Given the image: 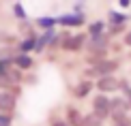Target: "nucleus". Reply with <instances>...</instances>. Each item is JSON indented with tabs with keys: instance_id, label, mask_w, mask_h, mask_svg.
Here are the masks:
<instances>
[{
	"instance_id": "nucleus-15",
	"label": "nucleus",
	"mask_w": 131,
	"mask_h": 126,
	"mask_svg": "<svg viewBox=\"0 0 131 126\" xmlns=\"http://www.w3.org/2000/svg\"><path fill=\"white\" fill-rule=\"evenodd\" d=\"M101 32H103V21H95V24L90 26V36L101 34Z\"/></svg>"
},
{
	"instance_id": "nucleus-5",
	"label": "nucleus",
	"mask_w": 131,
	"mask_h": 126,
	"mask_svg": "<svg viewBox=\"0 0 131 126\" xmlns=\"http://www.w3.org/2000/svg\"><path fill=\"white\" fill-rule=\"evenodd\" d=\"M84 43H86L84 34H75V36H69V39L62 41V49H67V51H80Z\"/></svg>"
},
{
	"instance_id": "nucleus-6",
	"label": "nucleus",
	"mask_w": 131,
	"mask_h": 126,
	"mask_svg": "<svg viewBox=\"0 0 131 126\" xmlns=\"http://www.w3.org/2000/svg\"><path fill=\"white\" fill-rule=\"evenodd\" d=\"M11 62H13V66L19 68V71H28L32 66V58L28 53H15V56L11 58Z\"/></svg>"
},
{
	"instance_id": "nucleus-11",
	"label": "nucleus",
	"mask_w": 131,
	"mask_h": 126,
	"mask_svg": "<svg viewBox=\"0 0 131 126\" xmlns=\"http://www.w3.org/2000/svg\"><path fill=\"white\" fill-rule=\"evenodd\" d=\"M37 26L43 30H52V28H56V19L54 17H39L37 19Z\"/></svg>"
},
{
	"instance_id": "nucleus-9",
	"label": "nucleus",
	"mask_w": 131,
	"mask_h": 126,
	"mask_svg": "<svg viewBox=\"0 0 131 126\" xmlns=\"http://www.w3.org/2000/svg\"><path fill=\"white\" fill-rule=\"evenodd\" d=\"M90 90H92V83H90V81H82V83L73 90V94L78 96V98H84L86 94H90Z\"/></svg>"
},
{
	"instance_id": "nucleus-18",
	"label": "nucleus",
	"mask_w": 131,
	"mask_h": 126,
	"mask_svg": "<svg viewBox=\"0 0 131 126\" xmlns=\"http://www.w3.org/2000/svg\"><path fill=\"white\" fill-rule=\"evenodd\" d=\"M52 126H69V122H64V120H58V118H52Z\"/></svg>"
},
{
	"instance_id": "nucleus-19",
	"label": "nucleus",
	"mask_w": 131,
	"mask_h": 126,
	"mask_svg": "<svg viewBox=\"0 0 131 126\" xmlns=\"http://www.w3.org/2000/svg\"><path fill=\"white\" fill-rule=\"evenodd\" d=\"M125 45H127V47H131V30L127 32V34H125Z\"/></svg>"
},
{
	"instance_id": "nucleus-8",
	"label": "nucleus",
	"mask_w": 131,
	"mask_h": 126,
	"mask_svg": "<svg viewBox=\"0 0 131 126\" xmlns=\"http://www.w3.org/2000/svg\"><path fill=\"white\" fill-rule=\"evenodd\" d=\"M67 122H69V126H71V124H73V126H82L84 120H82V116H80L78 109L69 107V109H67Z\"/></svg>"
},
{
	"instance_id": "nucleus-20",
	"label": "nucleus",
	"mask_w": 131,
	"mask_h": 126,
	"mask_svg": "<svg viewBox=\"0 0 131 126\" xmlns=\"http://www.w3.org/2000/svg\"><path fill=\"white\" fill-rule=\"evenodd\" d=\"M129 2H131V0H121V4H123V7H127Z\"/></svg>"
},
{
	"instance_id": "nucleus-2",
	"label": "nucleus",
	"mask_w": 131,
	"mask_h": 126,
	"mask_svg": "<svg viewBox=\"0 0 131 126\" xmlns=\"http://www.w3.org/2000/svg\"><path fill=\"white\" fill-rule=\"evenodd\" d=\"M116 68H118V62H116V60H103V58H101L99 62H95V66L88 71V75L92 73V75L103 77V75H112Z\"/></svg>"
},
{
	"instance_id": "nucleus-13",
	"label": "nucleus",
	"mask_w": 131,
	"mask_h": 126,
	"mask_svg": "<svg viewBox=\"0 0 131 126\" xmlns=\"http://www.w3.org/2000/svg\"><path fill=\"white\" fill-rule=\"evenodd\" d=\"M13 15L17 19H26V11H24V7L21 4H13Z\"/></svg>"
},
{
	"instance_id": "nucleus-12",
	"label": "nucleus",
	"mask_w": 131,
	"mask_h": 126,
	"mask_svg": "<svg viewBox=\"0 0 131 126\" xmlns=\"http://www.w3.org/2000/svg\"><path fill=\"white\" fill-rule=\"evenodd\" d=\"M112 122L114 126H131V120L125 113H112Z\"/></svg>"
},
{
	"instance_id": "nucleus-4",
	"label": "nucleus",
	"mask_w": 131,
	"mask_h": 126,
	"mask_svg": "<svg viewBox=\"0 0 131 126\" xmlns=\"http://www.w3.org/2000/svg\"><path fill=\"white\" fill-rule=\"evenodd\" d=\"M97 88H99L101 92H114L121 88V81L116 77H112V75H103V77L97 81Z\"/></svg>"
},
{
	"instance_id": "nucleus-7",
	"label": "nucleus",
	"mask_w": 131,
	"mask_h": 126,
	"mask_svg": "<svg viewBox=\"0 0 131 126\" xmlns=\"http://www.w3.org/2000/svg\"><path fill=\"white\" fill-rule=\"evenodd\" d=\"M84 17L82 15H62V17L56 19V24H62V26H80Z\"/></svg>"
},
{
	"instance_id": "nucleus-3",
	"label": "nucleus",
	"mask_w": 131,
	"mask_h": 126,
	"mask_svg": "<svg viewBox=\"0 0 131 126\" xmlns=\"http://www.w3.org/2000/svg\"><path fill=\"white\" fill-rule=\"evenodd\" d=\"M15 105H17V98H15L13 92L0 90V113H13Z\"/></svg>"
},
{
	"instance_id": "nucleus-14",
	"label": "nucleus",
	"mask_w": 131,
	"mask_h": 126,
	"mask_svg": "<svg viewBox=\"0 0 131 126\" xmlns=\"http://www.w3.org/2000/svg\"><path fill=\"white\" fill-rule=\"evenodd\" d=\"M121 90H123V94L127 96V103L131 105V86L127 83V81H121Z\"/></svg>"
},
{
	"instance_id": "nucleus-1",
	"label": "nucleus",
	"mask_w": 131,
	"mask_h": 126,
	"mask_svg": "<svg viewBox=\"0 0 131 126\" xmlns=\"http://www.w3.org/2000/svg\"><path fill=\"white\" fill-rule=\"evenodd\" d=\"M92 109H95V116L99 118V120H103V118H107L112 113V101L107 96L99 94V96L92 98Z\"/></svg>"
},
{
	"instance_id": "nucleus-16",
	"label": "nucleus",
	"mask_w": 131,
	"mask_h": 126,
	"mask_svg": "<svg viewBox=\"0 0 131 126\" xmlns=\"http://www.w3.org/2000/svg\"><path fill=\"white\" fill-rule=\"evenodd\" d=\"M11 122H13L11 113H0V126H11Z\"/></svg>"
},
{
	"instance_id": "nucleus-17",
	"label": "nucleus",
	"mask_w": 131,
	"mask_h": 126,
	"mask_svg": "<svg viewBox=\"0 0 131 126\" xmlns=\"http://www.w3.org/2000/svg\"><path fill=\"white\" fill-rule=\"evenodd\" d=\"M110 19L114 21V26H118V24H123V21L127 19V15H118V13H110Z\"/></svg>"
},
{
	"instance_id": "nucleus-10",
	"label": "nucleus",
	"mask_w": 131,
	"mask_h": 126,
	"mask_svg": "<svg viewBox=\"0 0 131 126\" xmlns=\"http://www.w3.org/2000/svg\"><path fill=\"white\" fill-rule=\"evenodd\" d=\"M19 53H28V51H35V36H28V39H24L17 45Z\"/></svg>"
}]
</instances>
